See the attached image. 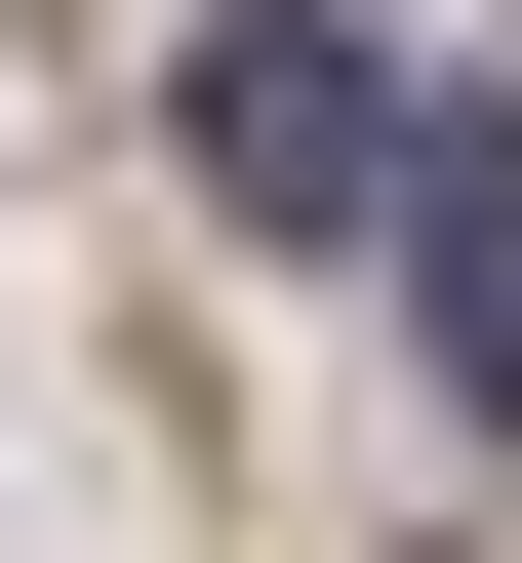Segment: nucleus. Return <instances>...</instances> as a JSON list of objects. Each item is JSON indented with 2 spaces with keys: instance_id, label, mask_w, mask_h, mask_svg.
<instances>
[{
  "instance_id": "1",
  "label": "nucleus",
  "mask_w": 522,
  "mask_h": 563,
  "mask_svg": "<svg viewBox=\"0 0 522 563\" xmlns=\"http://www.w3.org/2000/svg\"><path fill=\"white\" fill-rule=\"evenodd\" d=\"M201 201H242V242H322V201H402V41H322V0H242V41H201Z\"/></svg>"
},
{
  "instance_id": "2",
  "label": "nucleus",
  "mask_w": 522,
  "mask_h": 563,
  "mask_svg": "<svg viewBox=\"0 0 522 563\" xmlns=\"http://www.w3.org/2000/svg\"><path fill=\"white\" fill-rule=\"evenodd\" d=\"M402 282H442V402L522 443V121H402Z\"/></svg>"
}]
</instances>
